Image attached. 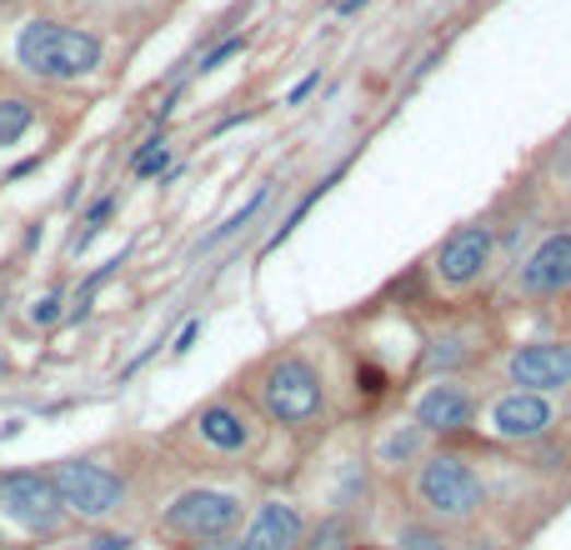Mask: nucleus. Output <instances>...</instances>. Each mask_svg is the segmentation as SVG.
Returning <instances> with one entry per match:
<instances>
[{
    "instance_id": "4468645a",
    "label": "nucleus",
    "mask_w": 571,
    "mask_h": 550,
    "mask_svg": "<svg viewBox=\"0 0 571 550\" xmlns=\"http://www.w3.org/2000/svg\"><path fill=\"white\" fill-rule=\"evenodd\" d=\"M301 550H357V526H351V515H322L316 526H306Z\"/></svg>"
},
{
    "instance_id": "a878e982",
    "label": "nucleus",
    "mask_w": 571,
    "mask_h": 550,
    "mask_svg": "<svg viewBox=\"0 0 571 550\" xmlns=\"http://www.w3.org/2000/svg\"><path fill=\"white\" fill-rule=\"evenodd\" d=\"M196 336H201V320H190V326L180 330V340H176V355H186V351H190V340H196Z\"/></svg>"
},
{
    "instance_id": "7ed1b4c3",
    "label": "nucleus",
    "mask_w": 571,
    "mask_h": 550,
    "mask_svg": "<svg viewBox=\"0 0 571 550\" xmlns=\"http://www.w3.org/2000/svg\"><path fill=\"white\" fill-rule=\"evenodd\" d=\"M15 60L40 81H81L101 66V40L56 21H31L15 40Z\"/></svg>"
},
{
    "instance_id": "aec40b11",
    "label": "nucleus",
    "mask_w": 571,
    "mask_h": 550,
    "mask_svg": "<svg viewBox=\"0 0 571 550\" xmlns=\"http://www.w3.org/2000/svg\"><path fill=\"white\" fill-rule=\"evenodd\" d=\"M417 450H421V431H417V425H406V431L386 445V456H392V460H411Z\"/></svg>"
},
{
    "instance_id": "1a4fd4ad",
    "label": "nucleus",
    "mask_w": 571,
    "mask_h": 550,
    "mask_svg": "<svg viewBox=\"0 0 571 550\" xmlns=\"http://www.w3.org/2000/svg\"><path fill=\"white\" fill-rule=\"evenodd\" d=\"M190 425H196L201 445L206 450H215V456H250V450H256V416L231 396L206 400Z\"/></svg>"
},
{
    "instance_id": "f03ea898",
    "label": "nucleus",
    "mask_w": 571,
    "mask_h": 550,
    "mask_svg": "<svg viewBox=\"0 0 571 550\" xmlns=\"http://www.w3.org/2000/svg\"><path fill=\"white\" fill-rule=\"evenodd\" d=\"M411 501H417L421 520H431V526H471L487 511V480L466 456L436 450V456L417 460Z\"/></svg>"
},
{
    "instance_id": "20e7f679",
    "label": "nucleus",
    "mask_w": 571,
    "mask_h": 550,
    "mask_svg": "<svg viewBox=\"0 0 571 550\" xmlns=\"http://www.w3.org/2000/svg\"><path fill=\"white\" fill-rule=\"evenodd\" d=\"M236 526H246V505H241V495L215 491V485L180 491L161 511V536L171 546H201V540H215V536H236Z\"/></svg>"
},
{
    "instance_id": "f257e3e1",
    "label": "nucleus",
    "mask_w": 571,
    "mask_h": 550,
    "mask_svg": "<svg viewBox=\"0 0 571 550\" xmlns=\"http://www.w3.org/2000/svg\"><path fill=\"white\" fill-rule=\"evenodd\" d=\"M246 396L266 421L291 425V431H296V425H311L326 410L322 375H316V365H311L306 355H296V351L266 355V361L250 371Z\"/></svg>"
},
{
    "instance_id": "412c9836",
    "label": "nucleus",
    "mask_w": 571,
    "mask_h": 550,
    "mask_svg": "<svg viewBox=\"0 0 571 550\" xmlns=\"http://www.w3.org/2000/svg\"><path fill=\"white\" fill-rule=\"evenodd\" d=\"M241 46H246V40H241V36H231V40H226V46H215V50H211V56H206V60H201V71H221V66H226V60H231V56H241Z\"/></svg>"
},
{
    "instance_id": "a211bd4d",
    "label": "nucleus",
    "mask_w": 571,
    "mask_h": 550,
    "mask_svg": "<svg viewBox=\"0 0 571 550\" xmlns=\"http://www.w3.org/2000/svg\"><path fill=\"white\" fill-rule=\"evenodd\" d=\"M396 550H456V546L446 536H436L431 526H406L401 530V546H396Z\"/></svg>"
},
{
    "instance_id": "393cba45",
    "label": "nucleus",
    "mask_w": 571,
    "mask_h": 550,
    "mask_svg": "<svg viewBox=\"0 0 571 550\" xmlns=\"http://www.w3.org/2000/svg\"><path fill=\"white\" fill-rule=\"evenodd\" d=\"M91 550H131V540H126V536H95Z\"/></svg>"
},
{
    "instance_id": "39448f33",
    "label": "nucleus",
    "mask_w": 571,
    "mask_h": 550,
    "mask_svg": "<svg viewBox=\"0 0 571 550\" xmlns=\"http://www.w3.org/2000/svg\"><path fill=\"white\" fill-rule=\"evenodd\" d=\"M50 485L60 495V511L81 515V520H106L126 501V480L110 466H95V460H60L50 470Z\"/></svg>"
},
{
    "instance_id": "b1692460",
    "label": "nucleus",
    "mask_w": 571,
    "mask_h": 550,
    "mask_svg": "<svg viewBox=\"0 0 571 550\" xmlns=\"http://www.w3.org/2000/svg\"><path fill=\"white\" fill-rule=\"evenodd\" d=\"M186 550H246L236 536H215V540H201V546H186Z\"/></svg>"
},
{
    "instance_id": "f8f14e48",
    "label": "nucleus",
    "mask_w": 571,
    "mask_h": 550,
    "mask_svg": "<svg viewBox=\"0 0 571 550\" xmlns=\"http://www.w3.org/2000/svg\"><path fill=\"white\" fill-rule=\"evenodd\" d=\"M301 540H306V515H301V505L271 495V501H261L246 515V540H241V546L246 550H301Z\"/></svg>"
},
{
    "instance_id": "2eb2a0df",
    "label": "nucleus",
    "mask_w": 571,
    "mask_h": 550,
    "mask_svg": "<svg viewBox=\"0 0 571 550\" xmlns=\"http://www.w3.org/2000/svg\"><path fill=\"white\" fill-rule=\"evenodd\" d=\"M271 196H276V190H271V186H261V190H256V196H250V200H246V206H241V211H236V215H231V221H226V225H215V231H211V235H206V241H201V250H211V246H221V241H236V235H241V231H246V225H250V221H256V215H261V211H266V206H271Z\"/></svg>"
},
{
    "instance_id": "9d476101",
    "label": "nucleus",
    "mask_w": 571,
    "mask_h": 550,
    "mask_svg": "<svg viewBox=\"0 0 571 550\" xmlns=\"http://www.w3.org/2000/svg\"><path fill=\"white\" fill-rule=\"evenodd\" d=\"M491 250H497V235L471 221V225H456V231L441 241L431 266H436V276L446 285H476L491 266Z\"/></svg>"
},
{
    "instance_id": "ddd939ff",
    "label": "nucleus",
    "mask_w": 571,
    "mask_h": 550,
    "mask_svg": "<svg viewBox=\"0 0 571 550\" xmlns=\"http://www.w3.org/2000/svg\"><path fill=\"white\" fill-rule=\"evenodd\" d=\"M522 291L526 295H561L571 291V231H551L522 260Z\"/></svg>"
},
{
    "instance_id": "dca6fc26",
    "label": "nucleus",
    "mask_w": 571,
    "mask_h": 550,
    "mask_svg": "<svg viewBox=\"0 0 571 550\" xmlns=\"http://www.w3.org/2000/svg\"><path fill=\"white\" fill-rule=\"evenodd\" d=\"M31 120H36V110L25 106V101H0V145H15L31 130Z\"/></svg>"
},
{
    "instance_id": "6ab92c4d",
    "label": "nucleus",
    "mask_w": 571,
    "mask_h": 550,
    "mask_svg": "<svg viewBox=\"0 0 571 550\" xmlns=\"http://www.w3.org/2000/svg\"><path fill=\"white\" fill-rule=\"evenodd\" d=\"M110 211H116V196H101V200H95L91 211H85V231H81V241H75V246H85V241H91V235L110 221Z\"/></svg>"
},
{
    "instance_id": "0eeeda50",
    "label": "nucleus",
    "mask_w": 571,
    "mask_h": 550,
    "mask_svg": "<svg viewBox=\"0 0 571 550\" xmlns=\"http://www.w3.org/2000/svg\"><path fill=\"white\" fill-rule=\"evenodd\" d=\"M506 381L532 396H551V390L571 386V346L567 340H526L506 355Z\"/></svg>"
},
{
    "instance_id": "5701e85b",
    "label": "nucleus",
    "mask_w": 571,
    "mask_h": 550,
    "mask_svg": "<svg viewBox=\"0 0 571 550\" xmlns=\"http://www.w3.org/2000/svg\"><path fill=\"white\" fill-rule=\"evenodd\" d=\"M316 85H322V71H311L301 85H291V95H286V106H301V101H306V95L316 91Z\"/></svg>"
},
{
    "instance_id": "423d86ee",
    "label": "nucleus",
    "mask_w": 571,
    "mask_h": 550,
    "mask_svg": "<svg viewBox=\"0 0 571 550\" xmlns=\"http://www.w3.org/2000/svg\"><path fill=\"white\" fill-rule=\"evenodd\" d=\"M0 511L11 515L21 530H31V536H50L66 520L56 485L40 470H11V476H0Z\"/></svg>"
},
{
    "instance_id": "f3484780",
    "label": "nucleus",
    "mask_w": 571,
    "mask_h": 550,
    "mask_svg": "<svg viewBox=\"0 0 571 550\" xmlns=\"http://www.w3.org/2000/svg\"><path fill=\"white\" fill-rule=\"evenodd\" d=\"M166 161H171L166 141H145L141 151H136L131 171H136V176H141V180H151V176H161V171H166Z\"/></svg>"
},
{
    "instance_id": "6e6552de",
    "label": "nucleus",
    "mask_w": 571,
    "mask_h": 550,
    "mask_svg": "<svg viewBox=\"0 0 571 550\" xmlns=\"http://www.w3.org/2000/svg\"><path fill=\"white\" fill-rule=\"evenodd\" d=\"M551 425H557V410L547 396H532V390H506V396L491 400L487 410V431L506 445H532L547 441Z\"/></svg>"
},
{
    "instance_id": "9b49d317",
    "label": "nucleus",
    "mask_w": 571,
    "mask_h": 550,
    "mask_svg": "<svg viewBox=\"0 0 571 550\" xmlns=\"http://www.w3.org/2000/svg\"><path fill=\"white\" fill-rule=\"evenodd\" d=\"M411 421L421 435H456L476 421V396L462 381H436L431 390H421L411 406Z\"/></svg>"
},
{
    "instance_id": "4be33fe9",
    "label": "nucleus",
    "mask_w": 571,
    "mask_h": 550,
    "mask_svg": "<svg viewBox=\"0 0 571 550\" xmlns=\"http://www.w3.org/2000/svg\"><path fill=\"white\" fill-rule=\"evenodd\" d=\"M56 316H60V295H46V301H36V311H31V320H36V326H50Z\"/></svg>"
}]
</instances>
